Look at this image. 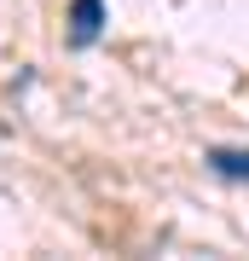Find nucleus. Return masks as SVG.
Listing matches in <instances>:
<instances>
[{"instance_id":"2","label":"nucleus","mask_w":249,"mask_h":261,"mask_svg":"<svg viewBox=\"0 0 249 261\" xmlns=\"http://www.w3.org/2000/svg\"><path fill=\"white\" fill-rule=\"evenodd\" d=\"M209 163L226 180H249V151H209Z\"/></svg>"},{"instance_id":"1","label":"nucleus","mask_w":249,"mask_h":261,"mask_svg":"<svg viewBox=\"0 0 249 261\" xmlns=\"http://www.w3.org/2000/svg\"><path fill=\"white\" fill-rule=\"evenodd\" d=\"M99 23H104V0H75L70 6V35L81 41V47L99 35Z\"/></svg>"}]
</instances>
